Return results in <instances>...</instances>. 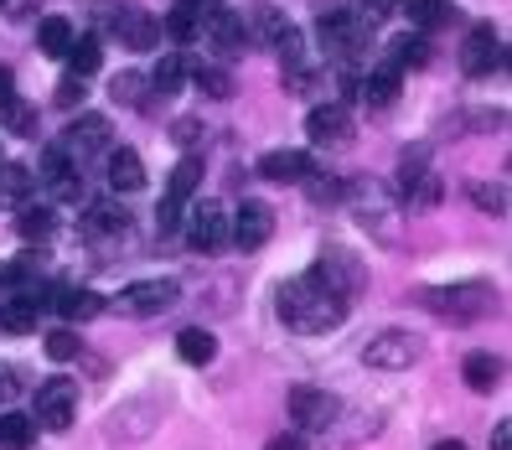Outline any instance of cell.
<instances>
[{"mask_svg":"<svg viewBox=\"0 0 512 450\" xmlns=\"http://www.w3.org/2000/svg\"><path fill=\"white\" fill-rule=\"evenodd\" d=\"M419 306H430L435 316H450V321H471V316H487L497 311V290L487 280H466V285H445V290H419Z\"/></svg>","mask_w":512,"mask_h":450,"instance_id":"obj_5","label":"cell"},{"mask_svg":"<svg viewBox=\"0 0 512 450\" xmlns=\"http://www.w3.org/2000/svg\"><path fill=\"white\" fill-rule=\"evenodd\" d=\"M342 202L357 213V223H363L378 244H388V249H399V238H404V207L394 202V192H388L383 182H347V192H342Z\"/></svg>","mask_w":512,"mask_h":450,"instance_id":"obj_2","label":"cell"},{"mask_svg":"<svg viewBox=\"0 0 512 450\" xmlns=\"http://www.w3.org/2000/svg\"><path fill=\"white\" fill-rule=\"evenodd\" d=\"M161 32H171L176 42H197V37H202V16L187 11V6H176V11L161 21Z\"/></svg>","mask_w":512,"mask_h":450,"instance_id":"obj_37","label":"cell"},{"mask_svg":"<svg viewBox=\"0 0 512 450\" xmlns=\"http://www.w3.org/2000/svg\"><path fill=\"white\" fill-rule=\"evenodd\" d=\"M275 47H280V63H285V73H290V68H306V37H300L295 26H285V32L275 37Z\"/></svg>","mask_w":512,"mask_h":450,"instance_id":"obj_42","label":"cell"},{"mask_svg":"<svg viewBox=\"0 0 512 450\" xmlns=\"http://www.w3.org/2000/svg\"><path fill=\"white\" fill-rule=\"evenodd\" d=\"M176 300H182V285H176V280H135V285L119 290L114 306L125 316H161V311L176 306Z\"/></svg>","mask_w":512,"mask_h":450,"instance_id":"obj_11","label":"cell"},{"mask_svg":"<svg viewBox=\"0 0 512 450\" xmlns=\"http://www.w3.org/2000/svg\"><path fill=\"white\" fill-rule=\"evenodd\" d=\"M399 83H404V68L388 63V68H378V73H368V78H357V94H363L373 109H388V104L399 99Z\"/></svg>","mask_w":512,"mask_h":450,"instance_id":"obj_21","label":"cell"},{"mask_svg":"<svg viewBox=\"0 0 512 450\" xmlns=\"http://www.w3.org/2000/svg\"><path fill=\"white\" fill-rule=\"evenodd\" d=\"M104 156H109L104 176H109V187H114L119 197H130V192L145 187V166H140V150H135V145H109Z\"/></svg>","mask_w":512,"mask_h":450,"instance_id":"obj_17","label":"cell"},{"mask_svg":"<svg viewBox=\"0 0 512 450\" xmlns=\"http://www.w3.org/2000/svg\"><path fill=\"white\" fill-rule=\"evenodd\" d=\"M440 197H445V187L435 182V176H419V182L404 192V202L414 207V213H430V207H440Z\"/></svg>","mask_w":512,"mask_h":450,"instance_id":"obj_40","label":"cell"},{"mask_svg":"<svg viewBox=\"0 0 512 450\" xmlns=\"http://www.w3.org/2000/svg\"><path fill=\"white\" fill-rule=\"evenodd\" d=\"M425 63H430V32L399 37V47H394V68H425Z\"/></svg>","mask_w":512,"mask_h":450,"instance_id":"obj_33","label":"cell"},{"mask_svg":"<svg viewBox=\"0 0 512 450\" xmlns=\"http://www.w3.org/2000/svg\"><path fill=\"white\" fill-rule=\"evenodd\" d=\"M68 63H73V78H88V73H99L104 47H99L94 37H78V42L68 47Z\"/></svg>","mask_w":512,"mask_h":450,"instance_id":"obj_34","label":"cell"},{"mask_svg":"<svg viewBox=\"0 0 512 450\" xmlns=\"http://www.w3.org/2000/svg\"><path fill=\"white\" fill-rule=\"evenodd\" d=\"M202 306H207V311H218V316H223V311H233V306H238V275H218L213 285H207Z\"/></svg>","mask_w":512,"mask_h":450,"instance_id":"obj_36","label":"cell"},{"mask_svg":"<svg viewBox=\"0 0 512 450\" xmlns=\"http://www.w3.org/2000/svg\"><path fill=\"white\" fill-rule=\"evenodd\" d=\"M171 140H176V145H182V150H192V145L202 140V119H192V114H182V119H176V125H171Z\"/></svg>","mask_w":512,"mask_h":450,"instance_id":"obj_46","label":"cell"},{"mask_svg":"<svg viewBox=\"0 0 512 450\" xmlns=\"http://www.w3.org/2000/svg\"><path fill=\"white\" fill-rule=\"evenodd\" d=\"M32 440H37V425H32V414H0V445L6 450H32Z\"/></svg>","mask_w":512,"mask_h":450,"instance_id":"obj_31","label":"cell"},{"mask_svg":"<svg viewBox=\"0 0 512 450\" xmlns=\"http://www.w3.org/2000/svg\"><path fill=\"white\" fill-rule=\"evenodd\" d=\"M192 73V83L202 88L207 99H233V73L223 68V63H197V68H187Z\"/></svg>","mask_w":512,"mask_h":450,"instance_id":"obj_29","label":"cell"},{"mask_svg":"<svg viewBox=\"0 0 512 450\" xmlns=\"http://www.w3.org/2000/svg\"><path fill=\"white\" fill-rule=\"evenodd\" d=\"M187 83V57L182 52H166L161 57V63H156V73H150V94H176V88H182Z\"/></svg>","mask_w":512,"mask_h":450,"instance_id":"obj_28","label":"cell"},{"mask_svg":"<svg viewBox=\"0 0 512 450\" xmlns=\"http://www.w3.org/2000/svg\"><path fill=\"white\" fill-rule=\"evenodd\" d=\"M311 171H316L311 150H269V156L259 161V176H264V182H306Z\"/></svg>","mask_w":512,"mask_h":450,"instance_id":"obj_18","label":"cell"},{"mask_svg":"<svg viewBox=\"0 0 512 450\" xmlns=\"http://www.w3.org/2000/svg\"><path fill=\"white\" fill-rule=\"evenodd\" d=\"M83 88H88L83 78H68L63 88H57V109H73V104H83Z\"/></svg>","mask_w":512,"mask_h":450,"instance_id":"obj_49","label":"cell"},{"mask_svg":"<svg viewBox=\"0 0 512 450\" xmlns=\"http://www.w3.org/2000/svg\"><path fill=\"white\" fill-rule=\"evenodd\" d=\"M125 228H130V213L119 202H88V213H83V233L88 238H114Z\"/></svg>","mask_w":512,"mask_h":450,"instance_id":"obj_22","label":"cell"},{"mask_svg":"<svg viewBox=\"0 0 512 450\" xmlns=\"http://www.w3.org/2000/svg\"><path fill=\"white\" fill-rule=\"evenodd\" d=\"M6 125H11V135H37V104H26V99H11L6 104Z\"/></svg>","mask_w":512,"mask_h":450,"instance_id":"obj_43","label":"cell"},{"mask_svg":"<svg viewBox=\"0 0 512 450\" xmlns=\"http://www.w3.org/2000/svg\"><path fill=\"white\" fill-rule=\"evenodd\" d=\"M466 197L481 207V213H492V218H507V187L502 182H471Z\"/></svg>","mask_w":512,"mask_h":450,"instance_id":"obj_32","label":"cell"},{"mask_svg":"<svg viewBox=\"0 0 512 450\" xmlns=\"http://www.w3.org/2000/svg\"><path fill=\"white\" fill-rule=\"evenodd\" d=\"M306 192H311V202H316V207H337V202H342V192H347V182L311 171V176H306Z\"/></svg>","mask_w":512,"mask_h":450,"instance_id":"obj_38","label":"cell"},{"mask_svg":"<svg viewBox=\"0 0 512 450\" xmlns=\"http://www.w3.org/2000/svg\"><path fill=\"white\" fill-rule=\"evenodd\" d=\"M316 42L326 57H337V63H357L368 47H373V21L357 16V11H331L316 21Z\"/></svg>","mask_w":512,"mask_h":450,"instance_id":"obj_4","label":"cell"},{"mask_svg":"<svg viewBox=\"0 0 512 450\" xmlns=\"http://www.w3.org/2000/svg\"><path fill=\"white\" fill-rule=\"evenodd\" d=\"M176 6H187V11H197V16H213L223 0H176Z\"/></svg>","mask_w":512,"mask_h":450,"instance_id":"obj_54","label":"cell"},{"mask_svg":"<svg viewBox=\"0 0 512 450\" xmlns=\"http://www.w3.org/2000/svg\"><path fill=\"white\" fill-rule=\"evenodd\" d=\"M63 150H68V161H88V156H104L109 150V119L104 114H78L68 135H63Z\"/></svg>","mask_w":512,"mask_h":450,"instance_id":"obj_15","label":"cell"},{"mask_svg":"<svg viewBox=\"0 0 512 450\" xmlns=\"http://www.w3.org/2000/svg\"><path fill=\"white\" fill-rule=\"evenodd\" d=\"M26 280H32V275H26V264H6V259H0V290H21Z\"/></svg>","mask_w":512,"mask_h":450,"instance_id":"obj_48","label":"cell"},{"mask_svg":"<svg viewBox=\"0 0 512 450\" xmlns=\"http://www.w3.org/2000/svg\"><path fill=\"white\" fill-rule=\"evenodd\" d=\"M109 94H114L119 104H150V78H145V73H119V78L109 83Z\"/></svg>","mask_w":512,"mask_h":450,"instance_id":"obj_35","label":"cell"},{"mask_svg":"<svg viewBox=\"0 0 512 450\" xmlns=\"http://www.w3.org/2000/svg\"><path fill=\"white\" fill-rule=\"evenodd\" d=\"M187 244L197 254H223L228 249V213L218 202H197L187 218Z\"/></svg>","mask_w":512,"mask_h":450,"instance_id":"obj_13","label":"cell"},{"mask_svg":"<svg viewBox=\"0 0 512 450\" xmlns=\"http://www.w3.org/2000/svg\"><path fill=\"white\" fill-rule=\"evenodd\" d=\"M461 68L471 73V78H487L492 68H502V32L492 21H481V26H471L466 32V42H461Z\"/></svg>","mask_w":512,"mask_h":450,"instance_id":"obj_12","label":"cell"},{"mask_svg":"<svg viewBox=\"0 0 512 450\" xmlns=\"http://www.w3.org/2000/svg\"><path fill=\"white\" fill-rule=\"evenodd\" d=\"M311 269H316V275H321V280H326L331 290H342L347 300H352L357 290L368 285V269L357 264V259H352V254H347L342 244H331V249H326V254H321V259H316Z\"/></svg>","mask_w":512,"mask_h":450,"instance_id":"obj_14","label":"cell"},{"mask_svg":"<svg viewBox=\"0 0 512 450\" xmlns=\"http://www.w3.org/2000/svg\"><path fill=\"white\" fill-rule=\"evenodd\" d=\"M94 21L104 26L114 42H125L130 52H156L161 37H166L161 21L145 16L140 6H130V0H99V6H94Z\"/></svg>","mask_w":512,"mask_h":450,"instance_id":"obj_3","label":"cell"},{"mask_svg":"<svg viewBox=\"0 0 512 450\" xmlns=\"http://www.w3.org/2000/svg\"><path fill=\"white\" fill-rule=\"evenodd\" d=\"M264 450H311V445H306V435H300V430H285V435L269 440Z\"/></svg>","mask_w":512,"mask_h":450,"instance_id":"obj_50","label":"cell"},{"mask_svg":"<svg viewBox=\"0 0 512 450\" xmlns=\"http://www.w3.org/2000/svg\"><path fill=\"white\" fill-rule=\"evenodd\" d=\"M52 187V197H63V202H83V171L78 166H68L57 182H47Z\"/></svg>","mask_w":512,"mask_h":450,"instance_id":"obj_45","label":"cell"},{"mask_svg":"<svg viewBox=\"0 0 512 450\" xmlns=\"http://www.w3.org/2000/svg\"><path fill=\"white\" fill-rule=\"evenodd\" d=\"M430 145H414V150H404V161H399V192H409L419 176H430Z\"/></svg>","mask_w":512,"mask_h":450,"instance_id":"obj_39","label":"cell"},{"mask_svg":"<svg viewBox=\"0 0 512 450\" xmlns=\"http://www.w3.org/2000/svg\"><path fill=\"white\" fill-rule=\"evenodd\" d=\"M176 352H182V363L207 368V363L218 357V337L202 332V326H187V332H176Z\"/></svg>","mask_w":512,"mask_h":450,"instance_id":"obj_24","label":"cell"},{"mask_svg":"<svg viewBox=\"0 0 512 450\" xmlns=\"http://www.w3.org/2000/svg\"><path fill=\"white\" fill-rule=\"evenodd\" d=\"M73 419H78V383L57 373L37 388V425L42 430H68Z\"/></svg>","mask_w":512,"mask_h":450,"instance_id":"obj_9","label":"cell"},{"mask_svg":"<svg viewBox=\"0 0 512 450\" xmlns=\"http://www.w3.org/2000/svg\"><path fill=\"white\" fill-rule=\"evenodd\" d=\"M461 378H466L471 394H492V388H502V357L497 352H466Z\"/></svg>","mask_w":512,"mask_h":450,"instance_id":"obj_20","label":"cell"},{"mask_svg":"<svg viewBox=\"0 0 512 450\" xmlns=\"http://www.w3.org/2000/svg\"><path fill=\"white\" fill-rule=\"evenodd\" d=\"M37 197V171L26 161H0V207H26Z\"/></svg>","mask_w":512,"mask_h":450,"instance_id":"obj_19","label":"cell"},{"mask_svg":"<svg viewBox=\"0 0 512 450\" xmlns=\"http://www.w3.org/2000/svg\"><path fill=\"white\" fill-rule=\"evenodd\" d=\"M275 311L285 321V332H295V337H326V332H337V326L347 321L352 300L342 290H331L316 269H306V275H295V280L280 285Z\"/></svg>","mask_w":512,"mask_h":450,"instance_id":"obj_1","label":"cell"},{"mask_svg":"<svg viewBox=\"0 0 512 450\" xmlns=\"http://www.w3.org/2000/svg\"><path fill=\"white\" fill-rule=\"evenodd\" d=\"M197 187H202V156H182V166H176V171H171V182H166V197L187 207Z\"/></svg>","mask_w":512,"mask_h":450,"instance_id":"obj_27","label":"cell"},{"mask_svg":"<svg viewBox=\"0 0 512 450\" xmlns=\"http://www.w3.org/2000/svg\"><path fill=\"white\" fill-rule=\"evenodd\" d=\"M492 450H512V425H507V419L492 425Z\"/></svg>","mask_w":512,"mask_h":450,"instance_id":"obj_52","label":"cell"},{"mask_svg":"<svg viewBox=\"0 0 512 450\" xmlns=\"http://www.w3.org/2000/svg\"><path fill=\"white\" fill-rule=\"evenodd\" d=\"M306 135L316 145H347L352 140V109L347 104H316L306 119Z\"/></svg>","mask_w":512,"mask_h":450,"instance_id":"obj_16","label":"cell"},{"mask_svg":"<svg viewBox=\"0 0 512 450\" xmlns=\"http://www.w3.org/2000/svg\"><path fill=\"white\" fill-rule=\"evenodd\" d=\"M404 16L414 21V32H435V26L456 16V6L450 0H404Z\"/></svg>","mask_w":512,"mask_h":450,"instance_id":"obj_26","label":"cell"},{"mask_svg":"<svg viewBox=\"0 0 512 450\" xmlns=\"http://www.w3.org/2000/svg\"><path fill=\"white\" fill-rule=\"evenodd\" d=\"M37 306H26V300H6V306H0V332H6V337H26V332H37Z\"/></svg>","mask_w":512,"mask_h":450,"instance_id":"obj_30","label":"cell"},{"mask_svg":"<svg viewBox=\"0 0 512 450\" xmlns=\"http://www.w3.org/2000/svg\"><path fill=\"white\" fill-rule=\"evenodd\" d=\"M52 306L63 311V321H94L104 311V300L94 290H83V285H63V290L52 295Z\"/></svg>","mask_w":512,"mask_h":450,"instance_id":"obj_23","label":"cell"},{"mask_svg":"<svg viewBox=\"0 0 512 450\" xmlns=\"http://www.w3.org/2000/svg\"><path fill=\"white\" fill-rule=\"evenodd\" d=\"M11 99H16V73H11V68H0V109H6Z\"/></svg>","mask_w":512,"mask_h":450,"instance_id":"obj_53","label":"cell"},{"mask_svg":"<svg viewBox=\"0 0 512 450\" xmlns=\"http://www.w3.org/2000/svg\"><path fill=\"white\" fill-rule=\"evenodd\" d=\"M73 42H78V32H73L68 16H47V21L37 26V47H42L47 57H68Z\"/></svg>","mask_w":512,"mask_h":450,"instance_id":"obj_25","label":"cell"},{"mask_svg":"<svg viewBox=\"0 0 512 450\" xmlns=\"http://www.w3.org/2000/svg\"><path fill=\"white\" fill-rule=\"evenodd\" d=\"M52 207H32V202H26L21 207V218H16V228H21V238H47L52 233Z\"/></svg>","mask_w":512,"mask_h":450,"instance_id":"obj_41","label":"cell"},{"mask_svg":"<svg viewBox=\"0 0 512 450\" xmlns=\"http://www.w3.org/2000/svg\"><path fill=\"white\" fill-rule=\"evenodd\" d=\"M16 388H21V383H16V373H11V368H0V409H6V404L16 399Z\"/></svg>","mask_w":512,"mask_h":450,"instance_id":"obj_51","label":"cell"},{"mask_svg":"<svg viewBox=\"0 0 512 450\" xmlns=\"http://www.w3.org/2000/svg\"><path fill=\"white\" fill-rule=\"evenodd\" d=\"M290 419L300 435L311 430H331L342 419V399L326 394V388H290Z\"/></svg>","mask_w":512,"mask_h":450,"instance_id":"obj_8","label":"cell"},{"mask_svg":"<svg viewBox=\"0 0 512 450\" xmlns=\"http://www.w3.org/2000/svg\"><path fill=\"white\" fill-rule=\"evenodd\" d=\"M419 357H425V337L399 332V326H383V332L363 347V363L373 373H404V368L419 363Z\"/></svg>","mask_w":512,"mask_h":450,"instance_id":"obj_6","label":"cell"},{"mask_svg":"<svg viewBox=\"0 0 512 450\" xmlns=\"http://www.w3.org/2000/svg\"><path fill=\"white\" fill-rule=\"evenodd\" d=\"M47 357H52V363H73V357L83 352V342H78V332H47Z\"/></svg>","mask_w":512,"mask_h":450,"instance_id":"obj_44","label":"cell"},{"mask_svg":"<svg viewBox=\"0 0 512 450\" xmlns=\"http://www.w3.org/2000/svg\"><path fill=\"white\" fill-rule=\"evenodd\" d=\"M269 233H275V213H269V202H259V197L238 202V213L228 218V244H238L244 254H259L269 244Z\"/></svg>","mask_w":512,"mask_h":450,"instance_id":"obj_7","label":"cell"},{"mask_svg":"<svg viewBox=\"0 0 512 450\" xmlns=\"http://www.w3.org/2000/svg\"><path fill=\"white\" fill-rule=\"evenodd\" d=\"M435 450H471V445H466V440H440Z\"/></svg>","mask_w":512,"mask_h":450,"instance_id":"obj_55","label":"cell"},{"mask_svg":"<svg viewBox=\"0 0 512 450\" xmlns=\"http://www.w3.org/2000/svg\"><path fill=\"white\" fill-rule=\"evenodd\" d=\"M202 42L218 52V63H233V57L249 52V26H244V16H233L228 6H218L213 16H202Z\"/></svg>","mask_w":512,"mask_h":450,"instance_id":"obj_10","label":"cell"},{"mask_svg":"<svg viewBox=\"0 0 512 450\" xmlns=\"http://www.w3.org/2000/svg\"><path fill=\"white\" fill-rule=\"evenodd\" d=\"M0 6H6V0H0Z\"/></svg>","mask_w":512,"mask_h":450,"instance_id":"obj_56","label":"cell"},{"mask_svg":"<svg viewBox=\"0 0 512 450\" xmlns=\"http://www.w3.org/2000/svg\"><path fill=\"white\" fill-rule=\"evenodd\" d=\"M182 213H187L182 202L161 197V207H156V228H161V238H166V233H176V223H182Z\"/></svg>","mask_w":512,"mask_h":450,"instance_id":"obj_47","label":"cell"}]
</instances>
